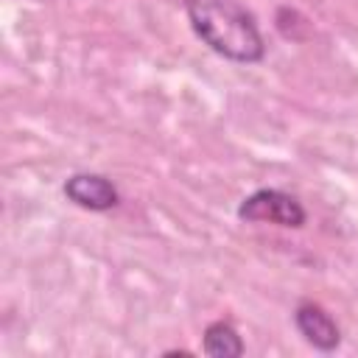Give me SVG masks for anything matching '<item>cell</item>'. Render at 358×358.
Here are the masks:
<instances>
[{
  "mask_svg": "<svg viewBox=\"0 0 358 358\" xmlns=\"http://www.w3.org/2000/svg\"><path fill=\"white\" fill-rule=\"evenodd\" d=\"M193 34L218 56L238 64H257L266 56L255 17L238 0H185Z\"/></svg>",
  "mask_w": 358,
  "mask_h": 358,
  "instance_id": "obj_1",
  "label": "cell"
},
{
  "mask_svg": "<svg viewBox=\"0 0 358 358\" xmlns=\"http://www.w3.org/2000/svg\"><path fill=\"white\" fill-rule=\"evenodd\" d=\"M238 218L243 221H255V224H277V227H288V229H299L308 218L305 207L299 204L296 196L277 190V187H260L255 193H249L241 204H238Z\"/></svg>",
  "mask_w": 358,
  "mask_h": 358,
  "instance_id": "obj_2",
  "label": "cell"
},
{
  "mask_svg": "<svg viewBox=\"0 0 358 358\" xmlns=\"http://www.w3.org/2000/svg\"><path fill=\"white\" fill-rule=\"evenodd\" d=\"M64 196L90 213H106L120 204L117 187L101 173H73L64 182Z\"/></svg>",
  "mask_w": 358,
  "mask_h": 358,
  "instance_id": "obj_3",
  "label": "cell"
},
{
  "mask_svg": "<svg viewBox=\"0 0 358 358\" xmlns=\"http://www.w3.org/2000/svg\"><path fill=\"white\" fill-rule=\"evenodd\" d=\"M294 324H296L299 336L322 352H333L341 344V330H338L336 319L316 302H299L294 310Z\"/></svg>",
  "mask_w": 358,
  "mask_h": 358,
  "instance_id": "obj_4",
  "label": "cell"
},
{
  "mask_svg": "<svg viewBox=\"0 0 358 358\" xmlns=\"http://www.w3.org/2000/svg\"><path fill=\"white\" fill-rule=\"evenodd\" d=\"M201 350L213 358H238L243 355V341L238 336V330L229 322H213L204 327V338H201Z\"/></svg>",
  "mask_w": 358,
  "mask_h": 358,
  "instance_id": "obj_5",
  "label": "cell"
}]
</instances>
